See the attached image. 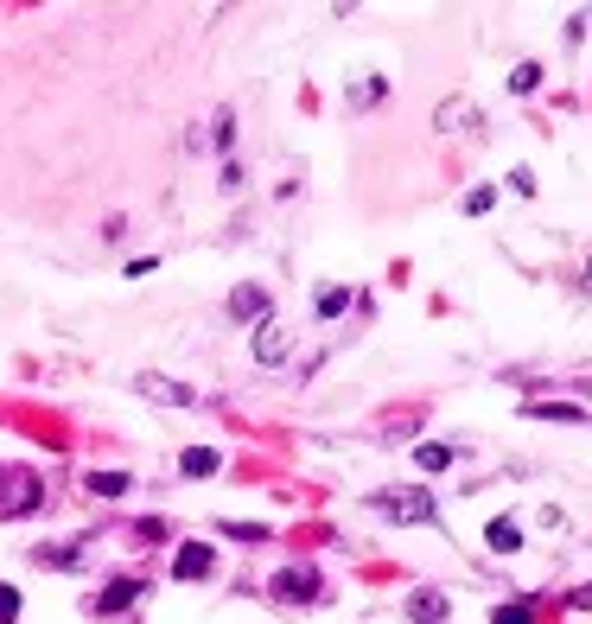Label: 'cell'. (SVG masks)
<instances>
[{"mask_svg":"<svg viewBox=\"0 0 592 624\" xmlns=\"http://www.w3.org/2000/svg\"><path fill=\"white\" fill-rule=\"evenodd\" d=\"M370 510L376 516H389V523H433V497H427V484H402V491H376L370 497Z\"/></svg>","mask_w":592,"mask_h":624,"instance_id":"6da1fadb","label":"cell"},{"mask_svg":"<svg viewBox=\"0 0 592 624\" xmlns=\"http://www.w3.org/2000/svg\"><path fill=\"white\" fill-rule=\"evenodd\" d=\"M268 593L281 599V605H312L325 586H319V574H312V567H281V574L268 580Z\"/></svg>","mask_w":592,"mask_h":624,"instance_id":"7a4b0ae2","label":"cell"},{"mask_svg":"<svg viewBox=\"0 0 592 624\" xmlns=\"http://www.w3.org/2000/svg\"><path fill=\"white\" fill-rule=\"evenodd\" d=\"M0 484H7V491H0V516H26V510H39L45 484L32 478V472H7Z\"/></svg>","mask_w":592,"mask_h":624,"instance_id":"3957f363","label":"cell"},{"mask_svg":"<svg viewBox=\"0 0 592 624\" xmlns=\"http://www.w3.org/2000/svg\"><path fill=\"white\" fill-rule=\"evenodd\" d=\"M287 351H293V332L268 312V319L255 325V363H268V370H274V363H287Z\"/></svg>","mask_w":592,"mask_h":624,"instance_id":"277c9868","label":"cell"},{"mask_svg":"<svg viewBox=\"0 0 592 624\" xmlns=\"http://www.w3.org/2000/svg\"><path fill=\"white\" fill-rule=\"evenodd\" d=\"M141 593H147V580L121 574V580H109V593H96V599H90V612H96V618H121L134 599H141Z\"/></svg>","mask_w":592,"mask_h":624,"instance_id":"5b68a950","label":"cell"},{"mask_svg":"<svg viewBox=\"0 0 592 624\" xmlns=\"http://www.w3.org/2000/svg\"><path fill=\"white\" fill-rule=\"evenodd\" d=\"M172 574L179 580H211L217 574V548L211 542H185L179 554H172Z\"/></svg>","mask_w":592,"mask_h":624,"instance_id":"8992f818","label":"cell"},{"mask_svg":"<svg viewBox=\"0 0 592 624\" xmlns=\"http://www.w3.org/2000/svg\"><path fill=\"white\" fill-rule=\"evenodd\" d=\"M230 319H242V325H261V319H268V287L242 281V287L230 293Z\"/></svg>","mask_w":592,"mask_h":624,"instance_id":"52a82bcc","label":"cell"},{"mask_svg":"<svg viewBox=\"0 0 592 624\" xmlns=\"http://www.w3.org/2000/svg\"><path fill=\"white\" fill-rule=\"evenodd\" d=\"M446 612H452V599L440 593V586H421V593H408V618H414V624H446Z\"/></svg>","mask_w":592,"mask_h":624,"instance_id":"ba28073f","label":"cell"},{"mask_svg":"<svg viewBox=\"0 0 592 624\" xmlns=\"http://www.w3.org/2000/svg\"><path fill=\"white\" fill-rule=\"evenodd\" d=\"M141 395H153V402H166V408H191V402H198V395L179 389L172 376H141Z\"/></svg>","mask_w":592,"mask_h":624,"instance_id":"9c48e42d","label":"cell"},{"mask_svg":"<svg viewBox=\"0 0 592 624\" xmlns=\"http://www.w3.org/2000/svg\"><path fill=\"white\" fill-rule=\"evenodd\" d=\"M217 465H223L217 446H185V453H179V472L185 478H217Z\"/></svg>","mask_w":592,"mask_h":624,"instance_id":"30bf717a","label":"cell"},{"mask_svg":"<svg viewBox=\"0 0 592 624\" xmlns=\"http://www.w3.org/2000/svg\"><path fill=\"white\" fill-rule=\"evenodd\" d=\"M484 542H491V554H516L522 548V523L516 516H497V523L484 529Z\"/></svg>","mask_w":592,"mask_h":624,"instance_id":"8fae6325","label":"cell"},{"mask_svg":"<svg viewBox=\"0 0 592 624\" xmlns=\"http://www.w3.org/2000/svg\"><path fill=\"white\" fill-rule=\"evenodd\" d=\"M535 421H567V427H586V408H573V402H529Z\"/></svg>","mask_w":592,"mask_h":624,"instance_id":"7c38bea8","label":"cell"},{"mask_svg":"<svg viewBox=\"0 0 592 624\" xmlns=\"http://www.w3.org/2000/svg\"><path fill=\"white\" fill-rule=\"evenodd\" d=\"M452 459H459V453H452L446 440H427V446H414V465H421V472H446Z\"/></svg>","mask_w":592,"mask_h":624,"instance_id":"4fadbf2b","label":"cell"},{"mask_svg":"<svg viewBox=\"0 0 592 624\" xmlns=\"http://www.w3.org/2000/svg\"><path fill=\"white\" fill-rule=\"evenodd\" d=\"M83 484H90V497H109V504H115V497H121V491H128V484H134V478H128V472H90V478H83Z\"/></svg>","mask_w":592,"mask_h":624,"instance_id":"5bb4252c","label":"cell"},{"mask_svg":"<svg viewBox=\"0 0 592 624\" xmlns=\"http://www.w3.org/2000/svg\"><path fill=\"white\" fill-rule=\"evenodd\" d=\"M491 624H535V605L510 599V605H497V612H491Z\"/></svg>","mask_w":592,"mask_h":624,"instance_id":"9a60e30c","label":"cell"},{"mask_svg":"<svg viewBox=\"0 0 592 624\" xmlns=\"http://www.w3.org/2000/svg\"><path fill=\"white\" fill-rule=\"evenodd\" d=\"M535 83H542V64H535V58H529V64H516V71H510V90H516V96H529Z\"/></svg>","mask_w":592,"mask_h":624,"instance_id":"2e32d148","label":"cell"},{"mask_svg":"<svg viewBox=\"0 0 592 624\" xmlns=\"http://www.w3.org/2000/svg\"><path fill=\"white\" fill-rule=\"evenodd\" d=\"M344 306H351V293H344V287H325L319 293V319H338Z\"/></svg>","mask_w":592,"mask_h":624,"instance_id":"e0dca14e","label":"cell"},{"mask_svg":"<svg viewBox=\"0 0 592 624\" xmlns=\"http://www.w3.org/2000/svg\"><path fill=\"white\" fill-rule=\"evenodd\" d=\"M230 542H268V523H223Z\"/></svg>","mask_w":592,"mask_h":624,"instance_id":"ac0fdd59","label":"cell"},{"mask_svg":"<svg viewBox=\"0 0 592 624\" xmlns=\"http://www.w3.org/2000/svg\"><path fill=\"white\" fill-rule=\"evenodd\" d=\"M0 624H20V586L0 580Z\"/></svg>","mask_w":592,"mask_h":624,"instance_id":"d6986e66","label":"cell"},{"mask_svg":"<svg viewBox=\"0 0 592 624\" xmlns=\"http://www.w3.org/2000/svg\"><path fill=\"white\" fill-rule=\"evenodd\" d=\"M134 542H147V548H153V542H166V523H160V516H147V523L134 529Z\"/></svg>","mask_w":592,"mask_h":624,"instance_id":"ffe728a7","label":"cell"},{"mask_svg":"<svg viewBox=\"0 0 592 624\" xmlns=\"http://www.w3.org/2000/svg\"><path fill=\"white\" fill-rule=\"evenodd\" d=\"M491 204H497V192H491V185H478V192L465 198V211H472V217H484V211H491Z\"/></svg>","mask_w":592,"mask_h":624,"instance_id":"44dd1931","label":"cell"},{"mask_svg":"<svg viewBox=\"0 0 592 624\" xmlns=\"http://www.w3.org/2000/svg\"><path fill=\"white\" fill-rule=\"evenodd\" d=\"M586 287H592V262H586Z\"/></svg>","mask_w":592,"mask_h":624,"instance_id":"7402d4cb","label":"cell"}]
</instances>
